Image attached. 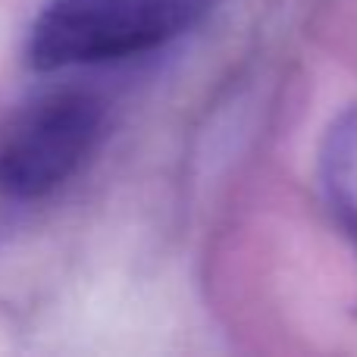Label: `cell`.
<instances>
[{"instance_id": "obj_3", "label": "cell", "mask_w": 357, "mask_h": 357, "mask_svg": "<svg viewBox=\"0 0 357 357\" xmlns=\"http://www.w3.org/2000/svg\"><path fill=\"white\" fill-rule=\"evenodd\" d=\"M320 178L333 213L357 241V104L329 126L320 151Z\"/></svg>"}, {"instance_id": "obj_1", "label": "cell", "mask_w": 357, "mask_h": 357, "mask_svg": "<svg viewBox=\"0 0 357 357\" xmlns=\"http://www.w3.org/2000/svg\"><path fill=\"white\" fill-rule=\"evenodd\" d=\"M213 10L216 0H47L25 56L38 73L135 60L185 38Z\"/></svg>"}, {"instance_id": "obj_2", "label": "cell", "mask_w": 357, "mask_h": 357, "mask_svg": "<svg viewBox=\"0 0 357 357\" xmlns=\"http://www.w3.org/2000/svg\"><path fill=\"white\" fill-rule=\"evenodd\" d=\"M107 123V104L79 85L22 100L0 123V197L31 204L60 191L98 154Z\"/></svg>"}]
</instances>
